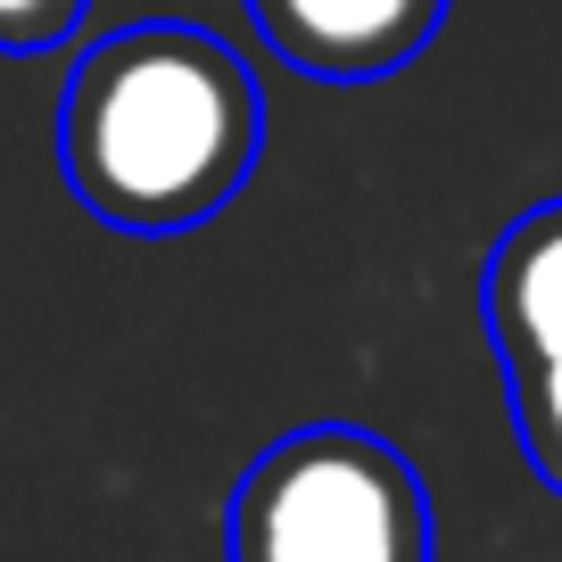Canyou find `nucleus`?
Masks as SVG:
<instances>
[{"mask_svg":"<svg viewBox=\"0 0 562 562\" xmlns=\"http://www.w3.org/2000/svg\"><path fill=\"white\" fill-rule=\"evenodd\" d=\"M265 149V91L232 42L182 18L116 25L58 91L67 191L116 232H191L240 199Z\"/></svg>","mask_w":562,"mask_h":562,"instance_id":"nucleus-1","label":"nucleus"},{"mask_svg":"<svg viewBox=\"0 0 562 562\" xmlns=\"http://www.w3.org/2000/svg\"><path fill=\"white\" fill-rule=\"evenodd\" d=\"M430 488L389 439L306 422L240 472L224 505V562H430Z\"/></svg>","mask_w":562,"mask_h":562,"instance_id":"nucleus-2","label":"nucleus"},{"mask_svg":"<svg viewBox=\"0 0 562 562\" xmlns=\"http://www.w3.org/2000/svg\"><path fill=\"white\" fill-rule=\"evenodd\" d=\"M480 331L505 372L529 472L562 496V199H538L496 232L480 265Z\"/></svg>","mask_w":562,"mask_h":562,"instance_id":"nucleus-3","label":"nucleus"},{"mask_svg":"<svg viewBox=\"0 0 562 562\" xmlns=\"http://www.w3.org/2000/svg\"><path fill=\"white\" fill-rule=\"evenodd\" d=\"M91 0H0V58H34L83 25Z\"/></svg>","mask_w":562,"mask_h":562,"instance_id":"nucleus-5","label":"nucleus"},{"mask_svg":"<svg viewBox=\"0 0 562 562\" xmlns=\"http://www.w3.org/2000/svg\"><path fill=\"white\" fill-rule=\"evenodd\" d=\"M281 67L323 83H381L414 67L447 25V0H248Z\"/></svg>","mask_w":562,"mask_h":562,"instance_id":"nucleus-4","label":"nucleus"}]
</instances>
